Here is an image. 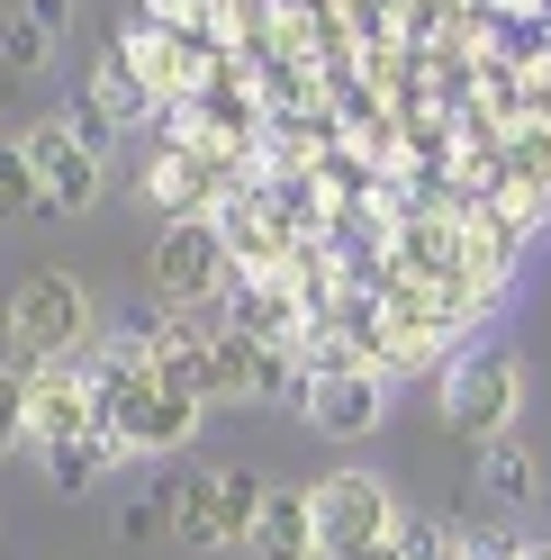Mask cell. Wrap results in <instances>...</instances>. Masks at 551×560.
I'll return each instance as SVG.
<instances>
[{"label":"cell","instance_id":"cell-1","mask_svg":"<svg viewBox=\"0 0 551 560\" xmlns=\"http://www.w3.org/2000/svg\"><path fill=\"white\" fill-rule=\"evenodd\" d=\"M91 398H99V425H109L118 452H136V462H163V452H181L199 434V398H181L172 380L145 362V353H109L91 371Z\"/></svg>","mask_w":551,"mask_h":560},{"label":"cell","instance_id":"cell-2","mask_svg":"<svg viewBox=\"0 0 551 560\" xmlns=\"http://www.w3.org/2000/svg\"><path fill=\"white\" fill-rule=\"evenodd\" d=\"M515 407H525V362H515L506 343H470V353L453 362V380H443V425L489 452L515 425Z\"/></svg>","mask_w":551,"mask_h":560},{"label":"cell","instance_id":"cell-3","mask_svg":"<svg viewBox=\"0 0 551 560\" xmlns=\"http://www.w3.org/2000/svg\"><path fill=\"white\" fill-rule=\"evenodd\" d=\"M307 515H317V560H362V551L398 542V498H389V479H371V470L317 479L307 488Z\"/></svg>","mask_w":551,"mask_h":560},{"label":"cell","instance_id":"cell-4","mask_svg":"<svg viewBox=\"0 0 551 560\" xmlns=\"http://www.w3.org/2000/svg\"><path fill=\"white\" fill-rule=\"evenodd\" d=\"M10 335H19V353H27V362H73L82 343L99 335L91 290H82L73 271H27V280H19V299H10Z\"/></svg>","mask_w":551,"mask_h":560},{"label":"cell","instance_id":"cell-5","mask_svg":"<svg viewBox=\"0 0 551 560\" xmlns=\"http://www.w3.org/2000/svg\"><path fill=\"white\" fill-rule=\"evenodd\" d=\"M226 290H235V254H226L218 218H172L154 235V299L163 307H218Z\"/></svg>","mask_w":551,"mask_h":560},{"label":"cell","instance_id":"cell-6","mask_svg":"<svg viewBox=\"0 0 551 560\" xmlns=\"http://www.w3.org/2000/svg\"><path fill=\"white\" fill-rule=\"evenodd\" d=\"M19 371H27V443L109 434L99 425V398H91V371H73V362H19Z\"/></svg>","mask_w":551,"mask_h":560},{"label":"cell","instance_id":"cell-7","mask_svg":"<svg viewBox=\"0 0 551 560\" xmlns=\"http://www.w3.org/2000/svg\"><path fill=\"white\" fill-rule=\"evenodd\" d=\"M218 235L245 280H290V226H281V190H226L218 199Z\"/></svg>","mask_w":551,"mask_h":560},{"label":"cell","instance_id":"cell-8","mask_svg":"<svg viewBox=\"0 0 551 560\" xmlns=\"http://www.w3.org/2000/svg\"><path fill=\"white\" fill-rule=\"evenodd\" d=\"M27 163H37V182H46V208H63V218H82V208H99V154L82 145L63 118L46 127H27Z\"/></svg>","mask_w":551,"mask_h":560},{"label":"cell","instance_id":"cell-9","mask_svg":"<svg viewBox=\"0 0 551 560\" xmlns=\"http://www.w3.org/2000/svg\"><path fill=\"white\" fill-rule=\"evenodd\" d=\"M235 182H226V163L218 154H199V145H163L154 154V172H145V199L163 208V226L172 218H218V199H226Z\"/></svg>","mask_w":551,"mask_h":560},{"label":"cell","instance_id":"cell-10","mask_svg":"<svg viewBox=\"0 0 551 560\" xmlns=\"http://www.w3.org/2000/svg\"><path fill=\"white\" fill-rule=\"evenodd\" d=\"M298 398H307V425L317 434L353 443V434H371L389 416V380L380 371H326V380H298Z\"/></svg>","mask_w":551,"mask_h":560},{"label":"cell","instance_id":"cell-11","mask_svg":"<svg viewBox=\"0 0 551 560\" xmlns=\"http://www.w3.org/2000/svg\"><path fill=\"white\" fill-rule=\"evenodd\" d=\"M497 182H506L497 199H515L525 218L551 199V118H525V127L497 136Z\"/></svg>","mask_w":551,"mask_h":560},{"label":"cell","instance_id":"cell-12","mask_svg":"<svg viewBox=\"0 0 551 560\" xmlns=\"http://www.w3.org/2000/svg\"><path fill=\"white\" fill-rule=\"evenodd\" d=\"M245 560H317V515H307V488H271L262 498V524Z\"/></svg>","mask_w":551,"mask_h":560},{"label":"cell","instance_id":"cell-13","mask_svg":"<svg viewBox=\"0 0 551 560\" xmlns=\"http://www.w3.org/2000/svg\"><path fill=\"white\" fill-rule=\"evenodd\" d=\"M163 498H172V542H181V551H226V524H218V488H209V470L163 479Z\"/></svg>","mask_w":551,"mask_h":560},{"label":"cell","instance_id":"cell-14","mask_svg":"<svg viewBox=\"0 0 551 560\" xmlns=\"http://www.w3.org/2000/svg\"><path fill=\"white\" fill-rule=\"evenodd\" d=\"M479 498L506 506V515H515V506H534V498H542V462H534L515 434H497L489 452H479Z\"/></svg>","mask_w":551,"mask_h":560},{"label":"cell","instance_id":"cell-15","mask_svg":"<svg viewBox=\"0 0 551 560\" xmlns=\"http://www.w3.org/2000/svg\"><path fill=\"white\" fill-rule=\"evenodd\" d=\"M37 462H46V479L63 488V498H82V488H99L127 452H118L109 434H82V443H37Z\"/></svg>","mask_w":551,"mask_h":560},{"label":"cell","instance_id":"cell-16","mask_svg":"<svg viewBox=\"0 0 551 560\" xmlns=\"http://www.w3.org/2000/svg\"><path fill=\"white\" fill-rule=\"evenodd\" d=\"M209 488H218V524H226V551H245L254 542V524H262V498H271V479L262 470H209Z\"/></svg>","mask_w":551,"mask_h":560},{"label":"cell","instance_id":"cell-17","mask_svg":"<svg viewBox=\"0 0 551 560\" xmlns=\"http://www.w3.org/2000/svg\"><path fill=\"white\" fill-rule=\"evenodd\" d=\"M19 218H46V182L27 163V136H0V226H19Z\"/></svg>","mask_w":551,"mask_h":560},{"label":"cell","instance_id":"cell-18","mask_svg":"<svg viewBox=\"0 0 551 560\" xmlns=\"http://www.w3.org/2000/svg\"><path fill=\"white\" fill-rule=\"evenodd\" d=\"M55 46H63V37H46V27L27 19V10L0 27V63H10V73H46V63H55Z\"/></svg>","mask_w":551,"mask_h":560},{"label":"cell","instance_id":"cell-19","mask_svg":"<svg viewBox=\"0 0 551 560\" xmlns=\"http://www.w3.org/2000/svg\"><path fill=\"white\" fill-rule=\"evenodd\" d=\"M398 551L407 560H470V534H453V524H398Z\"/></svg>","mask_w":551,"mask_h":560},{"label":"cell","instance_id":"cell-20","mask_svg":"<svg viewBox=\"0 0 551 560\" xmlns=\"http://www.w3.org/2000/svg\"><path fill=\"white\" fill-rule=\"evenodd\" d=\"M10 443H27V371L0 362V452Z\"/></svg>","mask_w":551,"mask_h":560},{"label":"cell","instance_id":"cell-21","mask_svg":"<svg viewBox=\"0 0 551 560\" xmlns=\"http://www.w3.org/2000/svg\"><path fill=\"white\" fill-rule=\"evenodd\" d=\"M63 127H73V136H82V145H91L99 163H109V145H118V109H99V100H82V109H73V118H63Z\"/></svg>","mask_w":551,"mask_h":560},{"label":"cell","instance_id":"cell-22","mask_svg":"<svg viewBox=\"0 0 551 560\" xmlns=\"http://www.w3.org/2000/svg\"><path fill=\"white\" fill-rule=\"evenodd\" d=\"M163 524H172V498H163V488H154V498H136V506L118 515V534H127V542H154Z\"/></svg>","mask_w":551,"mask_h":560},{"label":"cell","instance_id":"cell-23","mask_svg":"<svg viewBox=\"0 0 551 560\" xmlns=\"http://www.w3.org/2000/svg\"><path fill=\"white\" fill-rule=\"evenodd\" d=\"M27 19H37L46 37H63V27H73V0H27Z\"/></svg>","mask_w":551,"mask_h":560},{"label":"cell","instance_id":"cell-24","mask_svg":"<svg viewBox=\"0 0 551 560\" xmlns=\"http://www.w3.org/2000/svg\"><path fill=\"white\" fill-rule=\"evenodd\" d=\"M362 560H407V551H398V542H380V551H362Z\"/></svg>","mask_w":551,"mask_h":560}]
</instances>
